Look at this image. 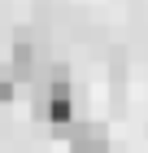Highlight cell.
Instances as JSON below:
<instances>
[{
	"instance_id": "cell-1",
	"label": "cell",
	"mask_w": 148,
	"mask_h": 153,
	"mask_svg": "<svg viewBox=\"0 0 148 153\" xmlns=\"http://www.w3.org/2000/svg\"><path fill=\"white\" fill-rule=\"evenodd\" d=\"M35 114L44 118V123H52V127H61V136H66V131L74 127V88H70V79H61V83H48V88H39Z\"/></svg>"
},
{
	"instance_id": "cell-4",
	"label": "cell",
	"mask_w": 148,
	"mask_h": 153,
	"mask_svg": "<svg viewBox=\"0 0 148 153\" xmlns=\"http://www.w3.org/2000/svg\"><path fill=\"white\" fill-rule=\"evenodd\" d=\"M9 96H13V70H4V66H0V105H4Z\"/></svg>"
},
{
	"instance_id": "cell-3",
	"label": "cell",
	"mask_w": 148,
	"mask_h": 153,
	"mask_svg": "<svg viewBox=\"0 0 148 153\" xmlns=\"http://www.w3.org/2000/svg\"><path fill=\"white\" fill-rule=\"evenodd\" d=\"M66 140H70V153H109V136L100 123H74Z\"/></svg>"
},
{
	"instance_id": "cell-2",
	"label": "cell",
	"mask_w": 148,
	"mask_h": 153,
	"mask_svg": "<svg viewBox=\"0 0 148 153\" xmlns=\"http://www.w3.org/2000/svg\"><path fill=\"white\" fill-rule=\"evenodd\" d=\"M9 70H13V79H26V83L44 79V53L26 31H18V39H13V66Z\"/></svg>"
}]
</instances>
